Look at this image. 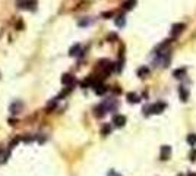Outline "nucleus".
I'll use <instances>...</instances> for the list:
<instances>
[{
	"label": "nucleus",
	"mask_w": 196,
	"mask_h": 176,
	"mask_svg": "<svg viewBox=\"0 0 196 176\" xmlns=\"http://www.w3.org/2000/svg\"><path fill=\"white\" fill-rule=\"evenodd\" d=\"M184 28H186L184 24H176V25H173V28H171V35H173V37H177Z\"/></svg>",
	"instance_id": "obj_7"
},
{
	"label": "nucleus",
	"mask_w": 196,
	"mask_h": 176,
	"mask_svg": "<svg viewBox=\"0 0 196 176\" xmlns=\"http://www.w3.org/2000/svg\"><path fill=\"white\" fill-rule=\"evenodd\" d=\"M113 123H114L116 128H122V126H125L126 116H123V115H116V116L113 118Z\"/></svg>",
	"instance_id": "obj_5"
},
{
	"label": "nucleus",
	"mask_w": 196,
	"mask_h": 176,
	"mask_svg": "<svg viewBox=\"0 0 196 176\" xmlns=\"http://www.w3.org/2000/svg\"><path fill=\"white\" fill-rule=\"evenodd\" d=\"M116 38H117V35H116V34H110V35H108V40H116Z\"/></svg>",
	"instance_id": "obj_24"
},
{
	"label": "nucleus",
	"mask_w": 196,
	"mask_h": 176,
	"mask_svg": "<svg viewBox=\"0 0 196 176\" xmlns=\"http://www.w3.org/2000/svg\"><path fill=\"white\" fill-rule=\"evenodd\" d=\"M170 154H171V147H168V145H162V147H161V153H160L161 160H162V161L168 160Z\"/></svg>",
	"instance_id": "obj_4"
},
{
	"label": "nucleus",
	"mask_w": 196,
	"mask_h": 176,
	"mask_svg": "<svg viewBox=\"0 0 196 176\" xmlns=\"http://www.w3.org/2000/svg\"><path fill=\"white\" fill-rule=\"evenodd\" d=\"M187 142L193 147V145H196V134H190L189 137H187Z\"/></svg>",
	"instance_id": "obj_19"
},
{
	"label": "nucleus",
	"mask_w": 196,
	"mask_h": 176,
	"mask_svg": "<svg viewBox=\"0 0 196 176\" xmlns=\"http://www.w3.org/2000/svg\"><path fill=\"white\" fill-rule=\"evenodd\" d=\"M73 82H75V78L72 76L70 73H65V75L62 76V84H63V85H69V87H70Z\"/></svg>",
	"instance_id": "obj_8"
},
{
	"label": "nucleus",
	"mask_w": 196,
	"mask_h": 176,
	"mask_svg": "<svg viewBox=\"0 0 196 176\" xmlns=\"http://www.w3.org/2000/svg\"><path fill=\"white\" fill-rule=\"evenodd\" d=\"M103 16L104 18H111L113 16V12H106V13H103Z\"/></svg>",
	"instance_id": "obj_23"
},
{
	"label": "nucleus",
	"mask_w": 196,
	"mask_h": 176,
	"mask_svg": "<svg viewBox=\"0 0 196 176\" xmlns=\"http://www.w3.org/2000/svg\"><path fill=\"white\" fill-rule=\"evenodd\" d=\"M16 4L21 9H29V10H32L34 6H35V0H18Z\"/></svg>",
	"instance_id": "obj_2"
},
{
	"label": "nucleus",
	"mask_w": 196,
	"mask_h": 176,
	"mask_svg": "<svg viewBox=\"0 0 196 176\" xmlns=\"http://www.w3.org/2000/svg\"><path fill=\"white\" fill-rule=\"evenodd\" d=\"M178 95L181 101H187L189 100V91L186 89V87H180L178 88Z\"/></svg>",
	"instance_id": "obj_9"
},
{
	"label": "nucleus",
	"mask_w": 196,
	"mask_h": 176,
	"mask_svg": "<svg viewBox=\"0 0 196 176\" xmlns=\"http://www.w3.org/2000/svg\"><path fill=\"white\" fill-rule=\"evenodd\" d=\"M22 109H23V103H22L21 100L13 101V103L10 104V107H9V110H10V113H12V115H18Z\"/></svg>",
	"instance_id": "obj_3"
},
{
	"label": "nucleus",
	"mask_w": 196,
	"mask_h": 176,
	"mask_svg": "<svg viewBox=\"0 0 196 176\" xmlns=\"http://www.w3.org/2000/svg\"><path fill=\"white\" fill-rule=\"evenodd\" d=\"M125 24H126V19L123 15H120V16L116 18V25H117V27H125Z\"/></svg>",
	"instance_id": "obj_18"
},
{
	"label": "nucleus",
	"mask_w": 196,
	"mask_h": 176,
	"mask_svg": "<svg viewBox=\"0 0 196 176\" xmlns=\"http://www.w3.org/2000/svg\"><path fill=\"white\" fill-rule=\"evenodd\" d=\"M177 176H183V175H177Z\"/></svg>",
	"instance_id": "obj_29"
},
{
	"label": "nucleus",
	"mask_w": 196,
	"mask_h": 176,
	"mask_svg": "<svg viewBox=\"0 0 196 176\" xmlns=\"http://www.w3.org/2000/svg\"><path fill=\"white\" fill-rule=\"evenodd\" d=\"M94 112H95V116L97 118H103L106 113H107V110H106V107L103 104H100V106H97L95 109H94Z\"/></svg>",
	"instance_id": "obj_11"
},
{
	"label": "nucleus",
	"mask_w": 196,
	"mask_h": 176,
	"mask_svg": "<svg viewBox=\"0 0 196 176\" xmlns=\"http://www.w3.org/2000/svg\"><path fill=\"white\" fill-rule=\"evenodd\" d=\"M107 176H120V175H119V173H117L116 170H110V172H108V175H107Z\"/></svg>",
	"instance_id": "obj_22"
},
{
	"label": "nucleus",
	"mask_w": 196,
	"mask_h": 176,
	"mask_svg": "<svg viewBox=\"0 0 196 176\" xmlns=\"http://www.w3.org/2000/svg\"><path fill=\"white\" fill-rule=\"evenodd\" d=\"M164 109H165V103H162V101H158V103H155V104H151L148 106V113L151 115H160L164 112Z\"/></svg>",
	"instance_id": "obj_1"
},
{
	"label": "nucleus",
	"mask_w": 196,
	"mask_h": 176,
	"mask_svg": "<svg viewBox=\"0 0 196 176\" xmlns=\"http://www.w3.org/2000/svg\"><path fill=\"white\" fill-rule=\"evenodd\" d=\"M101 134H103V135H110V134H111V125H110V123H106V125L101 128Z\"/></svg>",
	"instance_id": "obj_16"
},
{
	"label": "nucleus",
	"mask_w": 196,
	"mask_h": 176,
	"mask_svg": "<svg viewBox=\"0 0 196 176\" xmlns=\"http://www.w3.org/2000/svg\"><path fill=\"white\" fill-rule=\"evenodd\" d=\"M9 125H16V121L15 119H9Z\"/></svg>",
	"instance_id": "obj_26"
},
{
	"label": "nucleus",
	"mask_w": 196,
	"mask_h": 176,
	"mask_svg": "<svg viewBox=\"0 0 196 176\" xmlns=\"http://www.w3.org/2000/svg\"><path fill=\"white\" fill-rule=\"evenodd\" d=\"M22 28H23V22H22V21H18V22H16V30L21 31Z\"/></svg>",
	"instance_id": "obj_21"
},
{
	"label": "nucleus",
	"mask_w": 196,
	"mask_h": 176,
	"mask_svg": "<svg viewBox=\"0 0 196 176\" xmlns=\"http://www.w3.org/2000/svg\"><path fill=\"white\" fill-rule=\"evenodd\" d=\"M184 73H186V68H181V69H176L173 72V75L176 76V78H183L184 76Z\"/></svg>",
	"instance_id": "obj_17"
},
{
	"label": "nucleus",
	"mask_w": 196,
	"mask_h": 176,
	"mask_svg": "<svg viewBox=\"0 0 196 176\" xmlns=\"http://www.w3.org/2000/svg\"><path fill=\"white\" fill-rule=\"evenodd\" d=\"M135 4H136V0H126L123 3V7H125V10H130Z\"/></svg>",
	"instance_id": "obj_14"
},
{
	"label": "nucleus",
	"mask_w": 196,
	"mask_h": 176,
	"mask_svg": "<svg viewBox=\"0 0 196 176\" xmlns=\"http://www.w3.org/2000/svg\"><path fill=\"white\" fill-rule=\"evenodd\" d=\"M94 89H95V94H98V95H103V94H106V92H107V87H106V85H103L101 82L95 84V85H94Z\"/></svg>",
	"instance_id": "obj_10"
},
{
	"label": "nucleus",
	"mask_w": 196,
	"mask_h": 176,
	"mask_svg": "<svg viewBox=\"0 0 196 176\" xmlns=\"http://www.w3.org/2000/svg\"><path fill=\"white\" fill-rule=\"evenodd\" d=\"M1 154H3V148H0V157H1Z\"/></svg>",
	"instance_id": "obj_27"
},
{
	"label": "nucleus",
	"mask_w": 196,
	"mask_h": 176,
	"mask_svg": "<svg viewBox=\"0 0 196 176\" xmlns=\"http://www.w3.org/2000/svg\"><path fill=\"white\" fill-rule=\"evenodd\" d=\"M148 73H149V68H146V66H142V68L138 69V76L139 78H145Z\"/></svg>",
	"instance_id": "obj_12"
},
{
	"label": "nucleus",
	"mask_w": 196,
	"mask_h": 176,
	"mask_svg": "<svg viewBox=\"0 0 196 176\" xmlns=\"http://www.w3.org/2000/svg\"><path fill=\"white\" fill-rule=\"evenodd\" d=\"M187 176H196V173H189Z\"/></svg>",
	"instance_id": "obj_28"
},
{
	"label": "nucleus",
	"mask_w": 196,
	"mask_h": 176,
	"mask_svg": "<svg viewBox=\"0 0 196 176\" xmlns=\"http://www.w3.org/2000/svg\"><path fill=\"white\" fill-rule=\"evenodd\" d=\"M127 101H129V103H138V101H139V97H138L135 92H129V94H127Z\"/></svg>",
	"instance_id": "obj_13"
},
{
	"label": "nucleus",
	"mask_w": 196,
	"mask_h": 176,
	"mask_svg": "<svg viewBox=\"0 0 196 176\" xmlns=\"http://www.w3.org/2000/svg\"><path fill=\"white\" fill-rule=\"evenodd\" d=\"M79 52H81V44H75L70 50H69V54H70V56H78Z\"/></svg>",
	"instance_id": "obj_15"
},
{
	"label": "nucleus",
	"mask_w": 196,
	"mask_h": 176,
	"mask_svg": "<svg viewBox=\"0 0 196 176\" xmlns=\"http://www.w3.org/2000/svg\"><path fill=\"white\" fill-rule=\"evenodd\" d=\"M103 106L106 107V110L107 112H114L116 109H117V103H116V100H113V98H110V100H106Z\"/></svg>",
	"instance_id": "obj_6"
},
{
	"label": "nucleus",
	"mask_w": 196,
	"mask_h": 176,
	"mask_svg": "<svg viewBox=\"0 0 196 176\" xmlns=\"http://www.w3.org/2000/svg\"><path fill=\"white\" fill-rule=\"evenodd\" d=\"M189 157H190V160H192V161H196V150H192V151H190Z\"/></svg>",
	"instance_id": "obj_20"
},
{
	"label": "nucleus",
	"mask_w": 196,
	"mask_h": 176,
	"mask_svg": "<svg viewBox=\"0 0 196 176\" xmlns=\"http://www.w3.org/2000/svg\"><path fill=\"white\" fill-rule=\"evenodd\" d=\"M114 92H116V94H120V92H122V89H120L119 87H114Z\"/></svg>",
	"instance_id": "obj_25"
}]
</instances>
